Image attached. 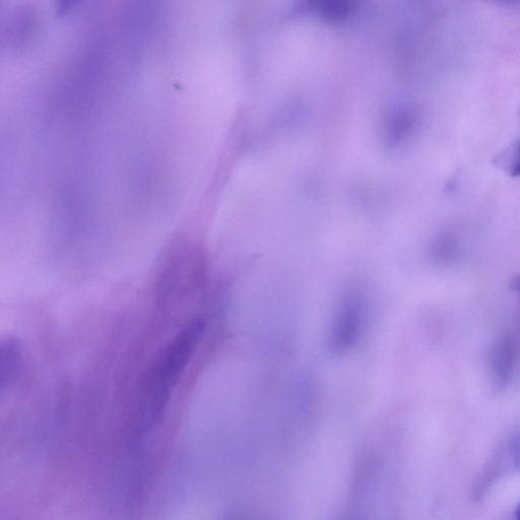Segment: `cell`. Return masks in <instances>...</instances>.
Here are the masks:
<instances>
[{
	"label": "cell",
	"mask_w": 520,
	"mask_h": 520,
	"mask_svg": "<svg viewBox=\"0 0 520 520\" xmlns=\"http://www.w3.org/2000/svg\"><path fill=\"white\" fill-rule=\"evenodd\" d=\"M205 324L195 321L173 339L151 370L142 404V424L151 425L161 418L170 393L200 341Z\"/></svg>",
	"instance_id": "cell-1"
},
{
	"label": "cell",
	"mask_w": 520,
	"mask_h": 520,
	"mask_svg": "<svg viewBox=\"0 0 520 520\" xmlns=\"http://www.w3.org/2000/svg\"><path fill=\"white\" fill-rule=\"evenodd\" d=\"M515 352L508 342L498 343L492 353V367L498 381L505 382L514 371Z\"/></svg>",
	"instance_id": "cell-2"
},
{
	"label": "cell",
	"mask_w": 520,
	"mask_h": 520,
	"mask_svg": "<svg viewBox=\"0 0 520 520\" xmlns=\"http://www.w3.org/2000/svg\"><path fill=\"white\" fill-rule=\"evenodd\" d=\"M20 367V355L17 345L14 342L9 341L3 343L2 346V390L4 392L7 385L12 384V381L16 378V375Z\"/></svg>",
	"instance_id": "cell-3"
},
{
	"label": "cell",
	"mask_w": 520,
	"mask_h": 520,
	"mask_svg": "<svg viewBox=\"0 0 520 520\" xmlns=\"http://www.w3.org/2000/svg\"><path fill=\"white\" fill-rule=\"evenodd\" d=\"M495 165L510 177L520 176V139L496 156Z\"/></svg>",
	"instance_id": "cell-4"
},
{
	"label": "cell",
	"mask_w": 520,
	"mask_h": 520,
	"mask_svg": "<svg viewBox=\"0 0 520 520\" xmlns=\"http://www.w3.org/2000/svg\"><path fill=\"white\" fill-rule=\"evenodd\" d=\"M509 453L511 461L520 469V436L512 440L509 447Z\"/></svg>",
	"instance_id": "cell-5"
},
{
	"label": "cell",
	"mask_w": 520,
	"mask_h": 520,
	"mask_svg": "<svg viewBox=\"0 0 520 520\" xmlns=\"http://www.w3.org/2000/svg\"><path fill=\"white\" fill-rule=\"evenodd\" d=\"M77 2L78 0H59L57 9H59L60 13L68 12Z\"/></svg>",
	"instance_id": "cell-6"
},
{
	"label": "cell",
	"mask_w": 520,
	"mask_h": 520,
	"mask_svg": "<svg viewBox=\"0 0 520 520\" xmlns=\"http://www.w3.org/2000/svg\"><path fill=\"white\" fill-rule=\"evenodd\" d=\"M511 288H512V290L520 294V276L512 280Z\"/></svg>",
	"instance_id": "cell-7"
}]
</instances>
